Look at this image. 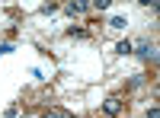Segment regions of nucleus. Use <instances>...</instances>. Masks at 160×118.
I'll use <instances>...</instances> for the list:
<instances>
[{"label": "nucleus", "instance_id": "nucleus-1", "mask_svg": "<svg viewBox=\"0 0 160 118\" xmlns=\"http://www.w3.org/2000/svg\"><path fill=\"white\" fill-rule=\"evenodd\" d=\"M131 51H138L141 61H151V64L157 61V45L154 42H138V48H131Z\"/></svg>", "mask_w": 160, "mask_h": 118}, {"label": "nucleus", "instance_id": "nucleus-2", "mask_svg": "<svg viewBox=\"0 0 160 118\" xmlns=\"http://www.w3.org/2000/svg\"><path fill=\"white\" fill-rule=\"evenodd\" d=\"M122 106H125V102L118 99V96H109V99L102 102V109H106V115H109V118H118V112H122Z\"/></svg>", "mask_w": 160, "mask_h": 118}, {"label": "nucleus", "instance_id": "nucleus-3", "mask_svg": "<svg viewBox=\"0 0 160 118\" xmlns=\"http://www.w3.org/2000/svg\"><path fill=\"white\" fill-rule=\"evenodd\" d=\"M90 10V3H68V13L71 16H80V13H87Z\"/></svg>", "mask_w": 160, "mask_h": 118}, {"label": "nucleus", "instance_id": "nucleus-4", "mask_svg": "<svg viewBox=\"0 0 160 118\" xmlns=\"http://www.w3.org/2000/svg\"><path fill=\"white\" fill-rule=\"evenodd\" d=\"M45 118H74V115H71L68 109H48V112H45Z\"/></svg>", "mask_w": 160, "mask_h": 118}, {"label": "nucleus", "instance_id": "nucleus-5", "mask_svg": "<svg viewBox=\"0 0 160 118\" xmlns=\"http://www.w3.org/2000/svg\"><path fill=\"white\" fill-rule=\"evenodd\" d=\"M68 35H71V38H87V29H80V26H71Z\"/></svg>", "mask_w": 160, "mask_h": 118}, {"label": "nucleus", "instance_id": "nucleus-6", "mask_svg": "<svg viewBox=\"0 0 160 118\" xmlns=\"http://www.w3.org/2000/svg\"><path fill=\"white\" fill-rule=\"evenodd\" d=\"M109 29H125V19H122V16H112V19H109Z\"/></svg>", "mask_w": 160, "mask_h": 118}, {"label": "nucleus", "instance_id": "nucleus-7", "mask_svg": "<svg viewBox=\"0 0 160 118\" xmlns=\"http://www.w3.org/2000/svg\"><path fill=\"white\" fill-rule=\"evenodd\" d=\"M115 51H118V54H131V42H118Z\"/></svg>", "mask_w": 160, "mask_h": 118}, {"label": "nucleus", "instance_id": "nucleus-8", "mask_svg": "<svg viewBox=\"0 0 160 118\" xmlns=\"http://www.w3.org/2000/svg\"><path fill=\"white\" fill-rule=\"evenodd\" d=\"M128 86H131V89H138V86H144V77H141V73H138V77H131V83H128Z\"/></svg>", "mask_w": 160, "mask_h": 118}, {"label": "nucleus", "instance_id": "nucleus-9", "mask_svg": "<svg viewBox=\"0 0 160 118\" xmlns=\"http://www.w3.org/2000/svg\"><path fill=\"white\" fill-rule=\"evenodd\" d=\"M3 118H19V109H16V106H13V109H7V115H3Z\"/></svg>", "mask_w": 160, "mask_h": 118}, {"label": "nucleus", "instance_id": "nucleus-10", "mask_svg": "<svg viewBox=\"0 0 160 118\" xmlns=\"http://www.w3.org/2000/svg\"><path fill=\"white\" fill-rule=\"evenodd\" d=\"M148 118H160V112H157V106H151V109H148Z\"/></svg>", "mask_w": 160, "mask_h": 118}]
</instances>
